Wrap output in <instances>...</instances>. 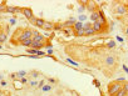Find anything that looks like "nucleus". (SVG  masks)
<instances>
[{
  "label": "nucleus",
  "instance_id": "1",
  "mask_svg": "<svg viewBox=\"0 0 128 96\" xmlns=\"http://www.w3.org/2000/svg\"><path fill=\"white\" fill-rule=\"evenodd\" d=\"M33 38V30H30V29H28V28H19V29H16V31L13 34V38L12 40H10V43L13 44H15L18 41H21V40H28V39H31Z\"/></svg>",
  "mask_w": 128,
  "mask_h": 96
},
{
  "label": "nucleus",
  "instance_id": "2",
  "mask_svg": "<svg viewBox=\"0 0 128 96\" xmlns=\"http://www.w3.org/2000/svg\"><path fill=\"white\" fill-rule=\"evenodd\" d=\"M103 64L105 69H111V71H113L117 69V65H118V57L116 54H107L104 56Z\"/></svg>",
  "mask_w": 128,
  "mask_h": 96
},
{
  "label": "nucleus",
  "instance_id": "3",
  "mask_svg": "<svg viewBox=\"0 0 128 96\" xmlns=\"http://www.w3.org/2000/svg\"><path fill=\"white\" fill-rule=\"evenodd\" d=\"M122 86H123V84L118 82L117 80L109 82V85H108V95L109 96H116V94L122 89Z\"/></svg>",
  "mask_w": 128,
  "mask_h": 96
},
{
  "label": "nucleus",
  "instance_id": "4",
  "mask_svg": "<svg viewBox=\"0 0 128 96\" xmlns=\"http://www.w3.org/2000/svg\"><path fill=\"white\" fill-rule=\"evenodd\" d=\"M33 43H40V44H45V46L48 45V44H50L52 41H50V39H48L47 36L44 35H40V34H36V35H33Z\"/></svg>",
  "mask_w": 128,
  "mask_h": 96
},
{
  "label": "nucleus",
  "instance_id": "5",
  "mask_svg": "<svg viewBox=\"0 0 128 96\" xmlns=\"http://www.w3.org/2000/svg\"><path fill=\"white\" fill-rule=\"evenodd\" d=\"M116 14L117 15H126L127 14V6L124 4H118L116 8Z\"/></svg>",
  "mask_w": 128,
  "mask_h": 96
},
{
  "label": "nucleus",
  "instance_id": "6",
  "mask_svg": "<svg viewBox=\"0 0 128 96\" xmlns=\"http://www.w3.org/2000/svg\"><path fill=\"white\" fill-rule=\"evenodd\" d=\"M21 13L24 14V16L27 18V19L31 20L33 18H34V14H33V10L30 8H21Z\"/></svg>",
  "mask_w": 128,
  "mask_h": 96
},
{
  "label": "nucleus",
  "instance_id": "7",
  "mask_svg": "<svg viewBox=\"0 0 128 96\" xmlns=\"http://www.w3.org/2000/svg\"><path fill=\"white\" fill-rule=\"evenodd\" d=\"M30 23L34 25V26H38V28H43V25H44L45 21L42 19V18H33V19L30 20Z\"/></svg>",
  "mask_w": 128,
  "mask_h": 96
},
{
  "label": "nucleus",
  "instance_id": "8",
  "mask_svg": "<svg viewBox=\"0 0 128 96\" xmlns=\"http://www.w3.org/2000/svg\"><path fill=\"white\" fill-rule=\"evenodd\" d=\"M104 25H102V24H99L98 21H96V23H92V29L96 32H103L104 31Z\"/></svg>",
  "mask_w": 128,
  "mask_h": 96
},
{
  "label": "nucleus",
  "instance_id": "9",
  "mask_svg": "<svg viewBox=\"0 0 128 96\" xmlns=\"http://www.w3.org/2000/svg\"><path fill=\"white\" fill-rule=\"evenodd\" d=\"M31 44H33V40L31 39H28V40H21V41H18V43L14 44V45H21V46L31 47Z\"/></svg>",
  "mask_w": 128,
  "mask_h": 96
},
{
  "label": "nucleus",
  "instance_id": "10",
  "mask_svg": "<svg viewBox=\"0 0 128 96\" xmlns=\"http://www.w3.org/2000/svg\"><path fill=\"white\" fill-rule=\"evenodd\" d=\"M19 11H21V9L18 8V6H10V5H8V8H6V13H9V14H16Z\"/></svg>",
  "mask_w": 128,
  "mask_h": 96
},
{
  "label": "nucleus",
  "instance_id": "11",
  "mask_svg": "<svg viewBox=\"0 0 128 96\" xmlns=\"http://www.w3.org/2000/svg\"><path fill=\"white\" fill-rule=\"evenodd\" d=\"M42 29H43V30H45V31H50V30H53V29H54V24L50 23V21H45Z\"/></svg>",
  "mask_w": 128,
  "mask_h": 96
},
{
  "label": "nucleus",
  "instance_id": "12",
  "mask_svg": "<svg viewBox=\"0 0 128 96\" xmlns=\"http://www.w3.org/2000/svg\"><path fill=\"white\" fill-rule=\"evenodd\" d=\"M83 30H84V36H92L94 34H97V32L92 29V26L88 28V29H83Z\"/></svg>",
  "mask_w": 128,
  "mask_h": 96
},
{
  "label": "nucleus",
  "instance_id": "13",
  "mask_svg": "<svg viewBox=\"0 0 128 96\" xmlns=\"http://www.w3.org/2000/svg\"><path fill=\"white\" fill-rule=\"evenodd\" d=\"M45 47V44H40V43H33L31 44V49H35V50H40Z\"/></svg>",
  "mask_w": 128,
  "mask_h": 96
},
{
  "label": "nucleus",
  "instance_id": "14",
  "mask_svg": "<svg viewBox=\"0 0 128 96\" xmlns=\"http://www.w3.org/2000/svg\"><path fill=\"white\" fill-rule=\"evenodd\" d=\"M96 8H97V4H96V3H88V4H87V9H88L90 13H94Z\"/></svg>",
  "mask_w": 128,
  "mask_h": 96
},
{
  "label": "nucleus",
  "instance_id": "15",
  "mask_svg": "<svg viewBox=\"0 0 128 96\" xmlns=\"http://www.w3.org/2000/svg\"><path fill=\"white\" fill-rule=\"evenodd\" d=\"M98 19H99V11L92 13V15H90V20H92L93 23H96V21H98Z\"/></svg>",
  "mask_w": 128,
  "mask_h": 96
},
{
  "label": "nucleus",
  "instance_id": "16",
  "mask_svg": "<svg viewBox=\"0 0 128 96\" xmlns=\"http://www.w3.org/2000/svg\"><path fill=\"white\" fill-rule=\"evenodd\" d=\"M83 29V23L82 21H77V23L74 24V26H73V30L77 31V30H82Z\"/></svg>",
  "mask_w": 128,
  "mask_h": 96
},
{
  "label": "nucleus",
  "instance_id": "17",
  "mask_svg": "<svg viewBox=\"0 0 128 96\" xmlns=\"http://www.w3.org/2000/svg\"><path fill=\"white\" fill-rule=\"evenodd\" d=\"M27 75H28V72L25 71V70H21V71H18L16 72V77L18 79H23V77H27Z\"/></svg>",
  "mask_w": 128,
  "mask_h": 96
},
{
  "label": "nucleus",
  "instance_id": "18",
  "mask_svg": "<svg viewBox=\"0 0 128 96\" xmlns=\"http://www.w3.org/2000/svg\"><path fill=\"white\" fill-rule=\"evenodd\" d=\"M52 90H53V86L50 84H45L44 86L42 87V91L43 92H49V91H52Z\"/></svg>",
  "mask_w": 128,
  "mask_h": 96
},
{
  "label": "nucleus",
  "instance_id": "19",
  "mask_svg": "<svg viewBox=\"0 0 128 96\" xmlns=\"http://www.w3.org/2000/svg\"><path fill=\"white\" fill-rule=\"evenodd\" d=\"M116 45H117V43L114 40H111L109 43L105 44V47H107V49H113V47H116Z\"/></svg>",
  "mask_w": 128,
  "mask_h": 96
},
{
  "label": "nucleus",
  "instance_id": "20",
  "mask_svg": "<svg viewBox=\"0 0 128 96\" xmlns=\"http://www.w3.org/2000/svg\"><path fill=\"white\" fill-rule=\"evenodd\" d=\"M6 8H8V5H6V3H0V13H6Z\"/></svg>",
  "mask_w": 128,
  "mask_h": 96
},
{
  "label": "nucleus",
  "instance_id": "21",
  "mask_svg": "<svg viewBox=\"0 0 128 96\" xmlns=\"http://www.w3.org/2000/svg\"><path fill=\"white\" fill-rule=\"evenodd\" d=\"M6 41V34L5 32H0V45Z\"/></svg>",
  "mask_w": 128,
  "mask_h": 96
},
{
  "label": "nucleus",
  "instance_id": "22",
  "mask_svg": "<svg viewBox=\"0 0 128 96\" xmlns=\"http://www.w3.org/2000/svg\"><path fill=\"white\" fill-rule=\"evenodd\" d=\"M64 34L65 35H73L74 34V30H73V28H67V29H64Z\"/></svg>",
  "mask_w": 128,
  "mask_h": 96
},
{
  "label": "nucleus",
  "instance_id": "23",
  "mask_svg": "<svg viewBox=\"0 0 128 96\" xmlns=\"http://www.w3.org/2000/svg\"><path fill=\"white\" fill-rule=\"evenodd\" d=\"M74 36H84V30L82 29V30H77L74 31V34H73Z\"/></svg>",
  "mask_w": 128,
  "mask_h": 96
},
{
  "label": "nucleus",
  "instance_id": "24",
  "mask_svg": "<svg viewBox=\"0 0 128 96\" xmlns=\"http://www.w3.org/2000/svg\"><path fill=\"white\" fill-rule=\"evenodd\" d=\"M29 86H31V87H38V81H36V80L29 81Z\"/></svg>",
  "mask_w": 128,
  "mask_h": 96
},
{
  "label": "nucleus",
  "instance_id": "25",
  "mask_svg": "<svg viewBox=\"0 0 128 96\" xmlns=\"http://www.w3.org/2000/svg\"><path fill=\"white\" fill-rule=\"evenodd\" d=\"M39 75H40V74H39L38 71H34V70H33V71H30V76H31L34 80H35V79H36V77H38Z\"/></svg>",
  "mask_w": 128,
  "mask_h": 96
},
{
  "label": "nucleus",
  "instance_id": "26",
  "mask_svg": "<svg viewBox=\"0 0 128 96\" xmlns=\"http://www.w3.org/2000/svg\"><path fill=\"white\" fill-rule=\"evenodd\" d=\"M126 94H127V92L124 91L123 89H120V90H119V91L116 94V96H126Z\"/></svg>",
  "mask_w": 128,
  "mask_h": 96
},
{
  "label": "nucleus",
  "instance_id": "27",
  "mask_svg": "<svg viewBox=\"0 0 128 96\" xmlns=\"http://www.w3.org/2000/svg\"><path fill=\"white\" fill-rule=\"evenodd\" d=\"M47 80H48V82H50V85H52V84H57V82H58V80H57V79H54V77H48Z\"/></svg>",
  "mask_w": 128,
  "mask_h": 96
},
{
  "label": "nucleus",
  "instance_id": "28",
  "mask_svg": "<svg viewBox=\"0 0 128 96\" xmlns=\"http://www.w3.org/2000/svg\"><path fill=\"white\" fill-rule=\"evenodd\" d=\"M93 85H94V86H96V87L101 89V82H99V81H98L97 79H94V80H93Z\"/></svg>",
  "mask_w": 128,
  "mask_h": 96
},
{
  "label": "nucleus",
  "instance_id": "29",
  "mask_svg": "<svg viewBox=\"0 0 128 96\" xmlns=\"http://www.w3.org/2000/svg\"><path fill=\"white\" fill-rule=\"evenodd\" d=\"M27 51L29 54H36V55H38V53H39V50H35V49H27Z\"/></svg>",
  "mask_w": 128,
  "mask_h": 96
},
{
  "label": "nucleus",
  "instance_id": "30",
  "mask_svg": "<svg viewBox=\"0 0 128 96\" xmlns=\"http://www.w3.org/2000/svg\"><path fill=\"white\" fill-rule=\"evenodd\" d=\"M6 86H8V81H5V80L0 81V87H6Z\"/></svg>",
  "mask_w": 128,
  "mask_h": 96
},
{
  "label": "nucleus",
  "instance_id": "31",
  "mask_svg": "<svg viewBox=\"0 0 128 96\" xmlns=\"http://www.w3.org/2000/svg\"><path fill=\"white\" fill-rule=\"evenodd\" d=\"M45 84H47V81H45V80H42V81H39V82H38V87H39V89H42V87L44 86Z\"/></svg>",
  "mask_w": 128,
  "mask_h": 96
},
{
  "label": "nucleus",
  "instance_id": "32",
  "mask_svg": "<svg viewBox=\"0 0 128 96\" xmlns=\"http://www.w3.org/2000/svg\"><path fill=\"white\" fill-rule=\"evenodd\" d=\"M122 89L126 92H128V81H126V82H123V86H122Z\"/></svg>",
  "mask_w": 128,
  "mask_h": 96
},
{
  "label": "nucleus",
  "instance_id": "33",
  "mask_svg": "<svg viewBox=\"0 0 128 96\" xmlns=\"http://www.w3.org/2000/svg\"><path fill=\"white\" fill-rule=\"evenodd\" d=\"M20 82L25 85V84H29V80H28V77H23V79H20Z\"/></svg>",
  "mask_w": 128,
  "mask_h": 96
},
{
  "label": "nucleus",
  "instance_id": "34",
  "mask_svg": "<svg viewBox=\"0 0 128 96\" xmlns=\"http://www.w3.org/2000/svg\"><path fill=\"white\" fill-rule=\"evenodd\" d=\"M9 77H10V79H12V80H14V81H15V80L18 79V77H16V72H14V74H10V75H9Z\"/></svg>",
  "mask_w": 128,
  "mask_h": 96
},
{
  "label": "nucleus",
  "instance_id": "35",
  "mask_svg": "<svg viewBox=\"0 0 128 96\" xmlns=\"http://www.w3.org/2000/svg\"><path fill=\"white\" fill-rule=\"evenodd\" d=\"M67 61H68V62H70V64H72V65H74V66H79V64H77L75 61L70 60V59H67Z\"/></svg>",
  "mask_w": 128,
  "mask_h": 96
},
{
  "label": "nucleus",
  "instance_id": "36",
  "mask_svg": "<svg viewBox=\"0 0 128 96\" xmlns=\"http://www.w3.org/2000/svg\"><path fill=\"white\" fill-rule=\"evenodd\" d=\"M9 23L12 24V25H14V24H16V19H15V18H10Z\"/></svg>",
  "mask_w": 128,
  "mask_h": 96
},
{
  "label": "nucleus",
  "instance_id": "37",
  "mask_svg": "<svg viewBox=\"0 0 128 96\" xmlns=\"http://www.w3.org/2000/svg\"><path fill=\"white\" fill-rule=\"evenodd\" d=\"M122 68H123V70H124V71H126V72L128 74V68H127V66H126V65L123 64V65H122Z\"/></svg>",
  "mask_w": 128,
  "mask_h": 96
},
{
  "label": "nucleus",
  "instance_id": "38",
  "mask_svg": "<svg viewBox=\"0 0 128 96\" xmlns=\"http://www.w3.org/2000/svg\"><path fill=\"white\" fill-rule=\"evenodd\" d=\"M79 19H80V20H84V19H85V15H80Z\"/></svg>",
  "mask_w": 128,
  "mask_h": 96
},
{
  "label": "nucleus",
  "instance_id": "39",
  "mask_svg": "<svg viewBox=\"0 0 128 96\" xmlns=\"http://www.w3.org/2000/svg\"><path fill=\"white\" fill-rule=\"evenodd\" d=\"M1 80H4V75H3V74H0V81Z\"/></svg>",
  "mask_w": 128,
  "mask_h": 96
},
{
  "label": "nucleus",
  "instance_id": "40",
  "mask_svg": "<svg viewBox=\"0 0 128 96\" xmlns=\"http://www.w3.org/2000/svg\"><path fill=\"white\" fill-rule=\"evenodd\" d=\"M124 32H126V35H127V36H128V26H127V28H126V30H124Z\"/></svg>",
  "mask_w": 128,
  "mask_h": 96
},
{
  "label": "nucleus",
  "instance_id": "41",
  "mask_svg": "<svg viewBox=\"0 0 128 96\" xmlns=\"http://www.w3.org/2000/svg\"><path fill=\"white\" fill-rule=\"evenodd\" d=\"M0 96H3V91H1V89H0Z\"/></svg>",
  "mask_w": 128,
  "mask_h": 96
},
{
  "label": "nucleus",
  "instance_id": "42",
  "mask_svg": "<svg viewBox=\"0 0 128 96\" xmlns=\"http://www.w3.org/2000/svg\"><path fill=\"white\" fill-rule=\"evenodd\" d=\"M0 49H3V45H0Z\"/></svg>",
  "mask_w": 128,
  "mask_h": 96
},
{
  "label": "nucleus",
  "instance_id": "43",
  "mask_svg": "<svg viewBox=\"0 0 128 96\" xmlns=\"http://www.w3.org/2000/svg\"><path fill=\"white\" fill-rule=\"evenodd\" d=\"M126 96H128V92H127V94H126Z\"/></svg>",
  "mask_w": 128,
  "mask_h": 96
}]
</instances>
